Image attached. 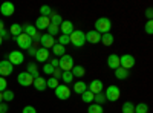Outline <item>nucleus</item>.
I'll return each instance as SVG.
<instances>
[{
	"label": "nucleus",
	"mask_w": 153,
	"mask_h": 113,
	"mask_svg": "<svg viewBox=\"0 0 153 113\" xmlns=\"http://www.w3.org/2000/svg\"><path fill=\"white\" fill-rule=\"evenodd\" d=\"M34 87H35V89L38 90V92H43V90H46V80L43 78V77H38V78H35L34 80Z\"/></svg>",
	"instance_id": "19"
},
{
	"label": "nucleus",
	"mask_w": 153,
	"mask_h": 113,
	"mask_svg": "<svg viewBox=\"0 0 153 113\" xmlns=\"http://www.w3.org/2000/svg\"><path fill=\"white\" fill-rule=\"evenodd\" d=\"M26 72L31 75L34 80L40 77V73H38V69H37V64H34V63H29V64H28V70H26Z\"/></svg>",
	"instance_id": "25"
},
{
	"label": "nucleus",
	"mask_w": 153,
	"mask_h": 113,
	"mask_svg": "<svg viewBox=\"0 0 153 113\" xmlns=\"http://www.w3.org/2000/svg\"><path fill=\"white\" fill-rule=\"evenodd\" d=\"M46 86L55 90L57 87H58V80H55V78H49V80H46Z\"/></svg>",
	"instance_id": "39"
},
{
	"label": "nucleus",
	"mask_w": 153,
	"mask_h": 113,
	"mask_svg": "<svg viewBox=\"0 0 153 113\" xmlns=\"http://www.w3.org/2000/svg\"><path fill=\"white\" fill-rule=\"evenodd\" d=\"M146 17H147L149 20L153 18V9H152V8H147V9H146Z\"/></svg>",
	"instance_id": "47"
},
{
	"label": "nucleus",
	"mask_w": 153,
	"mask_h": 113,
	"mask_svg": "<svg viewBox=\"0 0 153 113\" xmlns=\"http://www.w3.org/2000/svg\"><path fill=\"white\" fill-rule=\"evenodd\" d=\"M16 43L19 44V47L20 49H29V47H32V38L29 35H26V34H20L19 37H16Z\"/></svg>",
	"instance_id": "5"
},
{
	"label": "nucleus",
	"mask_w": 153,
	"mask_h": 113,
	"mask_svg": "<svg viewBox=\"0 0 153 113\" xmlns=\"http://www.w3.org/2000/svg\"><path fill=\"white\" fill-rule=\"evenodd\" d=\"M135 113H149V106L144 103H139L138 106H135Z\"/></svg>",
	"instance_id": "33"
},
{
	"label": "nucleus",
	"mask_w": 153,
	"mask_h": 113,
	"mask_svg": "<svg viewBox=\"0 0 153 113\" xmlns=\"http://www.w3.org/2000/svg\"><path fill=\"white\" fill-rule=\"evenodd\" d=\"M8 110H9V107L6 103H0V113H6Z\"/></svg>",
	"instance_id": "46"
},
{
	"label": "nucleus",
	"mask_w": 153,
	"mask_h": 113,
	"mask_svg": "<svg viewBox=\"0 0 153 113\" xmlns=\"http://www.w3.org/2000/svg\"><path fill=\"white\" fill-rule=\"evenodd\" d=\"M113 35L110 34V32H107V34H103L101 35V43H103L104 46H110L112 43H113Z\"/></svg>",
	"instance_id": "28"
},
{
	"label": "nucleus",
	"mask_w": 153,
	"mask_h": 113,
	"mask_svg": "<svg viewBox=\"0 0 153 113\" xmlns=\"http://www.w3.org/2000/svg\"><path fill=\"white\" fill-rule=\"evenodd\" d=\"M110 28H112V21L107 18V17H100L97 21H95V31L98 34H107L110 32Z\"/></svg>",
	"instance_id": "1"
},
{
	"label": "nucleus",
	"mask_w": 153,
	"mask_h": 113,
	"mask_svg": "<svg viewBox=\"0 0 153 113\" xmlns=\"http://www.w3.org/2000/svg\"><path fill=\"white\" fill-rule=\"evenodd\" d=\"M3 29H5V24H3L2 20H0V31H3Z\"/></svg>",
	"instance_id": "50"
},
{
	"label": "nucleus",
	"mask_w": 153,
	"mask_h": 113,
	"mask_svg": "<svg viewBox=\"0 0 153 113\" xmlns=\"http://www.w3.org/2000/svg\"><path fill=\"white\" fill-rule=\"evenodd\" d=\"M25 61V55L20 52V51H12L9 52V63L12 66H19Z\"/></svg>",
	"instance_id": "8"
},
{
	"label": "nucleus",
	"mask_w": 153,
	"mask_h": 113,
	"mask_svg": "<svg viewBox=\"0 0 153 113\" xmlns=\"http://www.w3.org/2000/svg\"><path fill=\"white\" fill-rule=\"evenodd\" d=\"M58 29H60V26H55V24H49V26H48V34L52 35V37H55V35H58Z\"/></svg>",
	"instance_id": "37"
},
{
	"label": "nucleus",
	"mask_w": 153,
	"mask_h": 113,
	"mask_svg": "<svg viewBox=\"0 0 153 113\" xmlns=\"http://www.w3.org/2000/svg\"><path fill=\"white\" fill-rule=\"evenodd\" d=\"M69 38H71V43L75 46V47H83L86 44V37H84V32L83 31H74L71 35H69Z\"/></svg>",
	"instance_id": "2"
},
{
	"label": "nucleus",
	"mask_w": 153,
	"mask_h": 113,
	"mask_svg": "<svg viewBox=\"0 0 153 113\" xmlns=\"http://www.w3.org/2000/svg\"><path fill=\"white\" fill-rule=\"evenodd\" d=\"M12 70H14V66L11 64L9 61L3 60V61H0V77H8V75L12 73Z\"/></svg>",
	"instance_id": "9"
},
{
	"label": "nucleus",
	"mask_w": 153,
	"mask_h": 113,
	"mask_svg": "<svg viewBox=\"0 0 153 113\" xmlns=\"http://www.w3.org/2000/svg\"><path fill=\"white\" fill-rule=\"evenodd\" d=\"M35 60H37V61H40V63H46V61L49 60V51H48V49H45V47L37 49Z\"/></svg>",
	"instance_id": "15"
},
{
	"label": "nucleus",
	"mask_w": 153,
	"mask_h": 113,
	"mask_svg": "<svg viewBox=\"0 0 153 113\" xmlns=\"http://www.w3.org/2000/svg\"><path fill=\"white\" fill-rule=\"evenodd\" d=\"M74 66H75V64H74V58H72L71 55H68V54H65V55L58 60V67H60L63 72H71Z\"/></svg>",
	"instance_id": "3"
},
{
	"label": "nucleus",
	"mask_w": 153,
	"mask_h": 113,
	"mask_svg": "<svg viewBox=\"0 0 153 113\" xmlns=\"http://www.w3.org/2000/svg\"><path fill=\"white\" fill-rule=\"evenodd\" d=\"M6 86H8V83H6V78L0 77V92H5V90H6Z\"/></svg>",
	"instance_id": "43"
},
{
	"label": "nucleus",
	"mask_w": 153,
	"mask_h": 113,
	"mask_svg": "<svg viewBox=\"0 0 153 113\" xmlns=\"http://www.w3.org/2000/svg\"><path fill=\"white\" fill-rule=\"evenodd\" d=\"M87 90V84L84 83V81H78V83H75V86H74V92L75 93H78V95H81L83 92H86Z\"/></svg>",
	"instance_id": "24"
},
{
	"label": "nucleus",
	"mask_w": 153,
	"mask_h": 113,
	"mask_svg": "<svg viewBox=\"0 0 153 113\" xmlns=\"http://www.w3.org/2000/svg\"><path fill=\"white\" fill-rule=\"evenodd\" d=\"M40 14H42V17H49L51 14H52V9H51V6H48V5H43L40 8Z\"/></svg>",
	"instance_id": "35"
},
{
	"label": "nucleus",
	"mask_w": 153,
	"mask_h": 113,
	"mask_svg": "<svg viewBox=\"0 0 153 113\" xmlns=\"http://www.w3.org/2000/svg\"><path fill=\"white\" fill-rule=\"evenodd\" d=\"M120 66L121 67H124V69H132L133 66H135V58H133V55H130V54H124V55H121L120 57Z\"/></svg>",
	"instance_id": "6"
},
{
	"label": "nucleus",
	"mask_w": 153,
	"mask_h": 113,
	"mask_svg": "<svg viewBox=\"0 0 153 113\" xmlns=\"http://www.w3.org/2000/svg\"><path fill=\"white\" fill-rule=\"evenodd\" d=\"M52 52H54L55 55H58V57H63V55L66 54V49H65V46H61V44L55 43V44L52 46Z\"/></svg>",
	"instance_id": "29"
},
{
	"label": "nucleus",
	"mask_w": 153,
	"mask_h": 113,
	"mask_svg": "<svg viewBox=\"0 0 153 113\" xmlns=\"http://www.w3.org/2000/svg\"><path fill=\"white\" fill-rule=\"evenodd\" d=\"M22 28H23V34L29 35L31 38H32V37L37 34V29H35V26H34V24H29V23H26V24H23Z\"/></svg>",
	"instance_id": "22"
},
{
	"label": "nucleus",
	"mask_w": 153,
	"mask_h": 113,
	"mask_svg": "<svg viewBox=\"0 0 153 113\" xmlns=\"http://www.w3.org/2000/svg\"><path fill=\"white\" fill-rule=\"evenodd\" d=\"M0 103H3V92H0Z\"/></svg>",
	"instance_id": "51"
},
{
	"label": "nucleus",
	"mask_w": 153,
	"mask_h": 113,
	"mask_svg": "<svg viewBox=\"0 0 153 113\" xmlns=\"http://www.w3.org/2000/svg\"><path fill=\"white\" fill-rule=\"evenodd\" d=\"M121 112L123 113H135V106L130 103V101H126L121 107Z\"/></svg>",
	"instance_id": "30"
},
{
	"label": "nucleus",
	"mask_w": 153,
	"mask_h": 113,
	"mask_svg": "<svg viewBox=\"0 0 153 113\" xmlns=\"http://www.w3.org/2000/svg\"><path fill=\"white\" fill-rule=\"evenodd\" d=\"M43 72L46 73V75H52V72H54V67L49 64V63H45V66H43Z\"/></svg>",
	"instance_id": "40"
},
{
	"label": "nucleus",
	"mask_w": 153,
	"mask_h": 113,
	"mask_svg": "<svg viewBox=\"0 0 153 113\" xmlns=\"http://www.w3.org/2000/svg\"><path fill=\"white\" fill-rule=\"evenodd\" d=\"M40 44H42V47H45V49L52 47V46L55 44V37L49 35V34L42 35V37H40Z\"/></svg>",
	"instance_id": "13"
},
{
	"label": "nucleus",
	"mask_w": 153,
	"mask_h": 113,
	"mask_svg": "<svg viewBox=\"0 0 153 113\" xmlns=\"http://www.w3.org/2000/svg\"><path fill=\"white\" fill-rule=\"evenodd\" d=\"M71 43V38H69V35H60L58 37V44H61V46H66V44H69Z\"/></svg>",
	"instance_id": "38"
},
{
	"label": "nucleus",
	"mask_w": 153,
	"mask_h": 113,
	"mask_svg": "<svg viewBox=\"0 0 153 113\" xmlns=\"http://www.w3.org/2000/svg\"><path fill=\"white\" fill-rule=\"evenodd\" d=\"M0 37H2V40H9V32L6 29L0 31Z\"/></svg>",
	"instance_id": "45"
},
{
	"label": "nucleus",
	"mask_w": 153,
	"mask_h": 113,
	"mask_svg": "<svg viewBox=\"0 0 153 113\" xmlns=\"http://www.w3.org/2000/svg\"><path fill=\"white\" fill-rule=\"evenodd\" d=\"M28 54H29L31 57H35V54H37V49H35V47H29V49H28Z\"/></svg>",
	"instance_id": "48"
},
{
	"label": "nucleus",
	"mask_w": 153,
	"mask_h": 113,
	"mask_svg": "<svg viewBox=\"0 0 153 113\" xmlns=\"http://www.w3.org/2000/svg\"><path fill=\"white\" fill-rule=\"evenodd\" d=\"M23 32V28H22V24H19V23H14V24H11V28H9V34L14 37H19L20 34Z\"/></svg>",
	"instance_id": "21"
},
{
	"label": "nucleus",
	"mask_w": 153,
	"mask_h": 113,
	"mask_svg": "<svg viewBox=\"0 0 153 113\" xmlns=\"http://www.w3.org/2000/svg\"><path fill=\"white\" fill-rule=\"evenodd\" d=\"M0 12H2L5 17H11V16L16 12V6H14V3H11V2H3L2 6H0Z\"/></svg>",
	"instance_id": "12"
},
{
	"label": "nucleus",
	"mask_w": 153,
	"mask_h": 113,
	"mask_svg": "<svg viewBox=\"0 0 153 113\" xmlns=\"http://www.w3.org/2000/svg\"><path fill=\"white\" fill-rule=\"evenodd\" d=\"M94 101H95V104H98V106H103L107 99H106V96H104V93L101 92V93H97L95 96H94Z\"/></svg>",
	"instance_id": "32"
},
{
	"label": "nucleus",
	"mask_w": 153,
	"mask_h": 113,
	"mask_svg": "<svg viewBox=\"0 0 153 113\" xmlns=\"http://www.w3.org/2000/svg\"><path fill=\"white\" fill-rule=\"evenodd\" d=\"M94 96H95V95H94L92 92L86 90V92L81 93V101L86 103V104H91V103H94Z\"/></svg>",
	"instance_id": "27"
},
{
	"label": "nucleus",
	"mask_w": 153,
	"mask_h": 113,
	"mask_svg": "<svg viewBox=\"0 0 153 113\" xmlns=\"http://www.w3.org/2000/svg\"><path fill=\"white\" fill-rule=\"evenodd\" d=\"M49 20H51V24H55V26H60V24L63 23V18L60 14H57V12H52V14L49 16Z\"/></svg>",
	"instance_id": "26"
},
{
	"label": "nucleus",
	"mask_w": 153,
	"mask_h": 113,
	"mask_svg": "<svg viewBox=\"0 0 153 113\" xmlns=\"http://www.w3.org/2000/svg\"><path fill=\"white\" fill-rule=\"evenodd\" d=\"M104 96H106L107 101H112V103L118 101L120 96H121L120 87H118V86H109V87H107V90H106V93H104Z\"/></svg>",
	"instance_id": "4"
},
{
	"label": "nucleus",
	"mask_w": 153,
	"mask_h": 113,
	"mask_svg": "<svg viewBox=\"0 0 153 113\" xmlns=\"http://www.w3.org/2000/svg\"><path fill=\"white\" fill-rule=\"evenodd\" d=\"M61 73H63V70H61L60 67H55V69H54V72H52V78L60 80V78H61Z\"/></svg>",
	"instance_id": "42"
},
{
	"label": "nucleus",
	"mask_w": 153,
	"mask_h": 113,
	"mask_svg": "<svg viewBox=\"0 0 153 113\" xmlns=\"http://www.w3.org/2000/svg\"><path fill=\"white\" fill-rule=\"evenodd\" d=\"M60 31L63 35H71L75 29H74V23L72 21H63L60 24Z\"/></svg>",
	"instance_id": "17"
},
{
	"label": "nucleus",
	"mask_w": 153,
	"mask_h": 113,
	"mask_svg": "<svg viewBox=\"0 0 153 113\" xmlns=\"http://www.w3.org/2000/svg\"><path fill=\"white\" fill-rule=\"evenodd\" d=\"M87 113H104L103 106H98V104H91L87 107Z\"/></svg>",
	"instance_id": "31"
},
{
	"label": "nucleus",
	"mask_w": 153,
	"mask_h": 113,
	"mask_svg": "<svg viewBox=\"0 0 153 113\" xmlns=\"http://www.w3.org/2000/svg\"><path fill=\"white\" fill-rule=\"evenodd\" d=\"M55 96L58 99H61V101H66V99H69V96H71V89L68 86L58 84V87L55 89Z\"/></svg>",
	"instance_id": "7"
},
{
	"label": "nucleus",
	"mask_w": 153,
	"mask_h": 113,
	"mask_svg": "<svg viewBox=\"0 0 153 113\" xmlns=\"http://www.w3.org/2000/svg\"><path fill=\"white\" fill-rule=\"evenodd\" d=\"M17 81H19V84H20V86L28 87V86H32V83H34V78L31 77V75H29L28 72H22V73H19Z\"/></svg>",
	"instance_id": "10"
},
{
	"label": "nucleus",
	"mask_w": 153,
	"mask_h": 113,
	"mask_svg": "<svg viewBox=\"0 0 153 113\" xmlns=\"http://www.w3.org/2000/svg\"><path fill=\"white\" fill-rule=\"evenodd\" d=\"M2 43H3V40H2V37H0V46H2Z\"/></svg>",
	"instance_id": "52"
},
{
	"label": "nucleus",
	"mask_w": 153,
	"mask_h": 113,
	"mask_svg": "<svg viewBox=\"0 0 153 113\" xmlns=\"http://www.w3.org/2000/svg\"><path fill=\"white\" fill-rule=\"evenodd\" d=\"M129 70H127V69H124V67H118V69H115V77H117L118 80H127V78H129Z\"/></svg>",
	"instance_id": "20"
},
{
	"label": "nucleus",
	"mask_w": 153,
	"mask_h": 113,
	"mask_svg": "<svg viewBox=\"0 0 153 113\" xmlns=\"http://www.w3.org/2000/svg\"><path fill=\"white\" fill-rule=\"evenodd\" d=\"M61 80L65 81V84H71L74 81V75L71 72H63L61 73Z\"/></svg>",
	"instance_id": "34"
},
{
	"label": "nucleus",
	"mask_w": 153,
	"mask_h": 113,
	"mask_svg": "<svg viewBox=\"0 0 153 113\" xmlns=\"http://www.w3.org/2000/svg\"><path fill=\"white\" fill-rule=\"evenodd\" d=\"M84 37H86V41L92 43V44H97V43L101 41V34H98L95 29H92V31H89L87 34H84Z\"/></svg>",
	"instance_id": "14"
},
{
	"label": "nucleus",
	"mask_w": 153,
	"mask_h": 113,
	"mask_svg": "<svg viewBox=\"0 0 153 113\" xmlns=\"http://www.w3.org/2000/svg\"><path fill=\"white\" fill-rule=\"evenodd\" d=\"M144 29H146V32H147L149 35L153 34V21H152V20H149V21L146 23V28H144Z\"/></svg>",
	"instance_id": "41"
},
{
	"label": "nucleus",
	"mask_w": 153,
	"mask_h": 113,
	"mask_svg": "<svg viewBox=\"0 0 153 113\" xmlns=\"http://www.w3.org/2000/svg\"><path fill=\"white\" fill-rule=\"evenodd\" d=\"M51 24V20L49 17H38L35 20V29H48V26Z\"/></svg>",
	"instance_id": "18"
},
{
	"label": "nucleus",
	"mask_w": 153,
	"mask_h": 113,
	"mask_svg": "<svg viewBox=\"0 0 153 113\" xmlns=\"http://www.w3.org/2000/svg\"><path fill=\"white\" fill-rule=\"evenodd\" d=\"M107 67H110V69H118L120 67V57L117 55V54H110L109 57H107Z\"/></svg>",
	"instance_id": "16"
},
{
	"label": "nucleus",
	"mask_w": 153,
	"mask_h": 113,
	"mask_svg": "<svg viewBox=\"0 0 153 113\" xmlns=\"http://www.w3.org/2000/svg\"><path fill=\"white\" fill-rule=\"evenodd\" d=\"M12 99H14V92L6 89V90L3 92V101H5V103H11Z\"/></svg>",
	"instance_id": "36"
},
{
	"label": "nucleus",
	"mask_w": 153,
	"mask_h": 113,
	"mask_svg": "<svg viewBox=\"0 0 153 113\" xmlns=\"http://www.w3.org/2000/svg\"><path fill=\"white\" fill-rule=\"evenodd\" d=\"M71 73L74 75V77H78V78H81V77H84V75H86V70H84V67H83V66L75 64V66L72 67Z\"/></svg>",
	"instance_id": "23"
},
{
	"label": "nucleus",
	"mask_w": 153,
	"mask_h": 113,
	"mask_svg": "<svg viewBox=\"0 0 153 113\" xmlns=\"http://www.w3.org/2000/svg\"><path fill=\"white\" fill-rule=\"evenodd\" d=\"M49 64L52 66L54 69H55V67H58V60H57V58H55V60H51V63H49Z\"/></svg>",
	"instance_id": "49"
},
{
	"label": "nucleus",
	"mask_w": 153,
	"mask_h": 113,
	"mask_svg": "<svg viewBox=\"0 0 153 113\" xmlns=\"http://www.w3.org/2000/svg\"><path fill=\"white\" fill-rule=\"evenodd\" d=\"M103 87H104V84H103V81H101V80H94L91 84H87V90L92 92L94 95H97V93L103 92Z\"/></svg>",
	"instance_id": "11"
},
{
	"label": "nucleus",
	"mask_w": 153,
	"mask_h": 113,
	"mask_svg": "<svg viewBox=\"0 0 153 113\" xmlns=\"http://www.w3.org/2000/svg\"><path fill=\"white\" fill-rule=\"evenodd\" d=\"M22 113H37V110H35V107H32V106H26V107L22 110Z\"/></svg>",
	"instance_id": "44"
}]
</instances>
